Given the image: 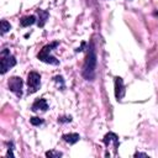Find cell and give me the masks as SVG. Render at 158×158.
<instances>
[{"label": "cell", "instance_id": "6da1fadb", "mask_svg": "<svg viewBox=\"0 0 158 158\" xmlns=\"http://www.w3.org/2000/svg\"><path fill=\"white\" fill-rule=\"evenodd\" d=\"M86 49H88V53H86V57L83 64L81 75L85 80L94 81L95 75H96V64H98V57H96V49H95L94 41H90Z\"/></svg>", "mask_w": 158, "mask_h": 158}, {"label": "cell", "instance_id": "7a4b0ae2", "mask_svg": "<svg viewBox=\"0 0 158 158\" xmlns=\"http://www.w3.org/2000/svg\"><path fill=\"white\" fill-rule=\"evenodd\" d=\"M59 46V41H53L51 43H47L46 46H43L38 54H37V58L38 60L43 62V63H47V64H53V65H59V60L52 56V51L54 48H57Z\"/></svg>", "mask_w": 158, "mask_h": 158}, {"label": "cell", "instance_id": "3957f363", "mask_svg": "<svg viewBox=\"0 0 158 158\" xmlns=\"http://www.w3.org/2000/svg\"><path fill=\"white\" fill-rule=\"evenodd\" d=\"M0 73L5 74L10 68L16 65V58L15 56L10 54V49L4 48L0 53Z\"/></svg>", "mask_w": 158, "mask_h": 158}, {"label": "cell", "instance_id": "277c9868", "mask_svg": "<svg viewBox=\"0 0 158 158\" xmlns=\"http://www.w3.org/2000/svg\"><path fill=\"white\" fill-rule=\"evenodd\" d=\"M41 88V75L40 73L32 70L27 74V94H35Z\"/></svg>", "mask_w": 158, "mask_h": 158}, {"label": "cell", "instance_id": "5b68a950", "mask_svg": "<svg viewBox=\"0 0 158 158\" xmlns=\"http://www.w3.org/2000/svg\"><path fill=\"white\" fill-rule=\"evenodd\" d=\"M7 86H9V90L11 93H14L19 99L22 96V86H23V80L21 77H11L9 78L7 80Z\"/></svg>", "mask_w": 158, "mask_h": 158}, {"label": "cell", "instance_id": "8992f818", "mask_svg": "<svg viewBox=\"0 0 158 158\" xmlns=\"http://www.w3.org/2000/svg\"><path fill=\"white\" fill-rule=\"evenodd\" d=\"M114 84H115V98L117 101H121L125 96V84H123V79L118 75L114 77Z\"/></svg>", "mask_w": 158, "mask_h": 158}, {"label": "cell", "instance_id": "52a82bcc", "mask_svg": "<svg viewBox=\"0 0 158 158\" xmlns=\"http://www.w3.org/2000/svg\"><path fill=\"white\" fill-rule=\"evenodd\" d=\"M102 142L106 147H109L110 144H114V149H115V153L117 152V148L120 146V141H118V136L114 132H107L104 138H102Z\"/></svg>", "mask_w": 158, "mask_h": 158}, {"label": "cell", "instance_id": "ba28073f", "mask_svg": "<svg viewBox=\"0 0 158 158\" xmlns=\"http://www.w3.org/2000/svg\"><path fill=\"white\" fill-rule=\"evenodd\" d=\"M48 110V104L46 101V99L43 98H40V99H36L33 101V104L31 105V111L36 112V111H47Z\"/></svg>", "mask_w": 158, "mask_h": 158}, {"label": "cell", "instance_id": "9c48e42d", "mask_svg": "<svg viewBox=\"0 0 158 158\" xmlns=\"http://www.w3.org/2000/svg\"><path fill=\"white\" fill-rule=\"evenodd\" d=\"M37 14H38V20H37V26L38 27H44L48 17H49V12L47 10H42V9H38L37 10Z\"/></svg>", "mask_w": 158, "mask_h": 158}, {"label": "cell", "instance_id": "30bf717a", "mask_svg": "<svg viewBox=\"0 0 158 158\" xmlns=\"http://www.w3.org/2000/svg\"><path fill=\"white\" fill-rule=\"evenodd\" d=\"M62 139L69 144H75L80 139V136L79 133H65V135H62Z\"/></svg>", "mask_w": 158, "mask_h": 158}, {"label": "cell", "instance_id": "8fae6325", "mask_svg": "<svg viewBox=\"0 0 158 158\" xmlns=\"http://www.w3.org/2000/svg\"><path fill=\"white\" fill-rule=\"evenodd\" d=\"M36 22H37V19H36L35 15L23 16V17L20 20V25H21V27H28V26H31V25H33V23H36Z\"/></svg>", "mask_w": 158, "mask_h": 158}, {"label": "cell", "instance_id": "7c38bea8", "mask_svg": "<svg viewBox=\"0 0 158 158\" xmlns=\"http://www.w3.org/2000/svg\"><path fill=\"white\" fill-rule=\"evenodd\" d=\"M0 25H1V35H5L6 32H9V31L11 30V25H10V22H7L6 20H1Z\"/></svg>", "mask_w": 158, "mask_h": 158}, {"label": "cell", "instance_id": "4fadbf2b", "mask_svg": "<svg viewBox=\"0 0 158 158\" xmlns=\"http://www.w3.org/2000/svg\"><path fill=\"white\" fill-rule=\"evenodd\" d=\"M53 81H56V83H57V86H58L60 90H64L65 85H64V79H63V77H62V75H56V77L53 78Z\"/></svg>", "mask_w": 158, "mask_h": 158}, {"label": "cell", "instance_id": "5bb4252c", "mask_svg": "<svg viewBox=\"0 0 158 158\" xmlns=\"http://www.w3.org/2000/svg\"><path fill=\"white\" fill-rule=\"evenodd\" d=\"M30 123L32 126H41L44 123V120L41 117H37V116H33V117H30Z\"/></svg>", "mask_w": 158, "mask_h": 158}, {"label": "cell", "instance_id": "9a60e30c", "mask_svg": "<svg viewBox=\"0 0 158 158\" xmlns=\"http://www.w3.org/2000/svg\"><path fill=\"white\" fill-rule=\"evenodd\" d=\"M44 154H46V157H48V158H59V157L63 156L62 152H59V151H54V149H52V151H47Z\"/></svg>", "mask_w": 158, "mask_h": 158}, {"label": "cell", "instance_id": "2e32d148", "mask_svg": "<svg viewBox=\"0 0 158 158\" xmlns=\"http://www.w3.org/2000/svg\"><path fill=\"white\" fill-rule=\"evenodd\" d=\"M72 116H68V115H64V116H59L58 117V122L59 123H68V122H72Z\"/></svg>", "mask_w": 158, "mask_h": 158}, {"label": "cell", "instance_id": "e0dca14e", "mask_svg": "<svg viewBox=\"0 0 158 158\" xmlns=\"http://www.w3.org/2000/svg\"><path fill=\"white\" fill-rule=\"evenodd\" d=\"M7 146H9V148H7L6 157H11V158H14V157H15V154H14V143H12V142H7Z\"/></svg>", "mask_w": 158, "mask_h": 158}, {"label": "cell", "instance_id": "ac0fdd59", "mask_svg": "<svg viewBox=\"0 0 158 158\" xmlns=\"http://www.w3.org/2000/svg\"><path fill=\"white\" fill-rule=\"evenodd\" d=\"M85 46H86V42H84V41H83V42H81V44H80V47H78V48L75 49V52H81V51L84 49V47H85Z\"/></svg>", "mask_w": 158, "mask_h": 158}, {"label": "cell", "instance_id": "d6986e66", "mask_svg": "<svg viewBox=\"0 0 158 158\" xmlns=\"http://www.w3.org/2000/svg\"><path fill=\"white\" fill-rule=\"evenodd\" d=\"M133 157H148V154H146V153H141V152H136V153L133 154Z\"/></svg>", "mask_w": 158, "mask_h": 158}, {"label": "cell", "instance_id": "ffe728a7", "mask_svg": "<svg viewBox=\"0 0 158 158\" xmlns=\"http://www.w3.org/2000/svg\"><path fill=\"white\" fill-rule=\"evenodd\" d=\"M153 15H154V16H158V11H156V12H154Z\"/></svg>", "mask_w": 158, "mask_h": 158}]
</instances>
